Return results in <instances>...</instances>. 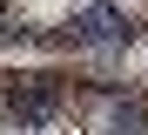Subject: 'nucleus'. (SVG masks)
<instances>
[{
  "label": "nucleus",
  "mask_w": 148,
  "mask_h": 135,
  "mask_svg": "<svg viewBox=\"0 0 148 135\" xmlns=\"http://www.w3.org/2000/svg\"><path fill=\"white\" fill-rule=\"evenodd\" d=\"M61 74H0V122H14V128H47L61 115Z\"/></svg>",
  "instance_id": "f257e3e1"
},
{
  "label": "nucleus",
  "mask_w": 148,
  "mask_h": 135,
  "mask_svg": "<svg viewBox=\"0 0 148 135\" xmlns=\"http://www.w3.org/2000/svg\"><path fill=\"white\" fill-rule=\"evenodd\" d=\"M67 41L74 47H114V41H128V14L121 7H81L67 20Z\"/></svg>",
  "instance_id": "f03ea898"
}]
</instances>
